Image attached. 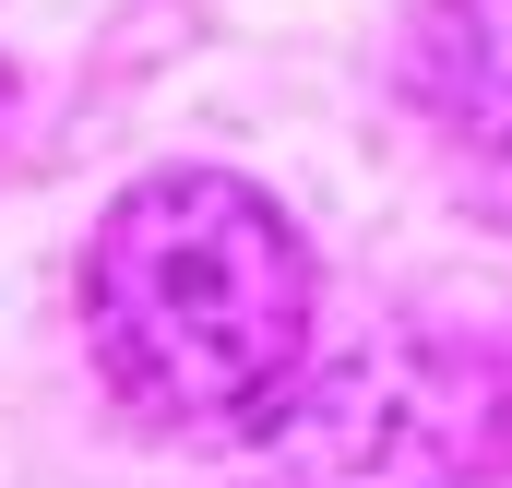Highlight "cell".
<instances>
[{"instance_id":"cell-1","label":"cell","mask_w":512,"mask_h":488,"mask_svg":"<svg viewBox=\"0 0 512 488\" xmlns=\"http://www.w3.org/2000/svg\"><path fill=\"white\" fill-rule=\"evenodd\" d=\"M310 322V239L227 167L131 179L84 250V346L167 441H262V417L310 381Z\"/></svg>"},{"instance_id":"cell-2","label":"cell","mask_w":512,"mask_h":488,"mask_svg":"<svg viewBox=\"0 0 512 488\" xmlns=\"http://www.w3.org/2000/svg\"><path fill=\"white\" fill-rule=\"evenodd\" d=\"M477 369L453 346H358L262 417V488H453L477 465Z\"/></svg>"},{"instance_id":"cell-3","label":"cell","mask_w":512,"mask_h":488,"mask_svg":"<svg viewBox=\"0 0 512 488\" xmlns=\"http://www.w3.org/2000/svg\"><path fill=\"white\" fill-rule=\"evenodd\" d=\"M405 84H417L429 143L477 191L512 203V0H429L417 48H405Z\"/></svg>"},{"instance_id":"cell-4","label":"cell","mask_w":512,"mask_h":488,"mask_svg":"<svg viewBox=\"0 0 512 488\" xmlns=\"http://www.w3.org/2000/svg\"><path fill=\"white\" fill-rule=\"evenodd\" d=\"M0 108H12V72H0Z\"/></svg>"}]
</instances>
